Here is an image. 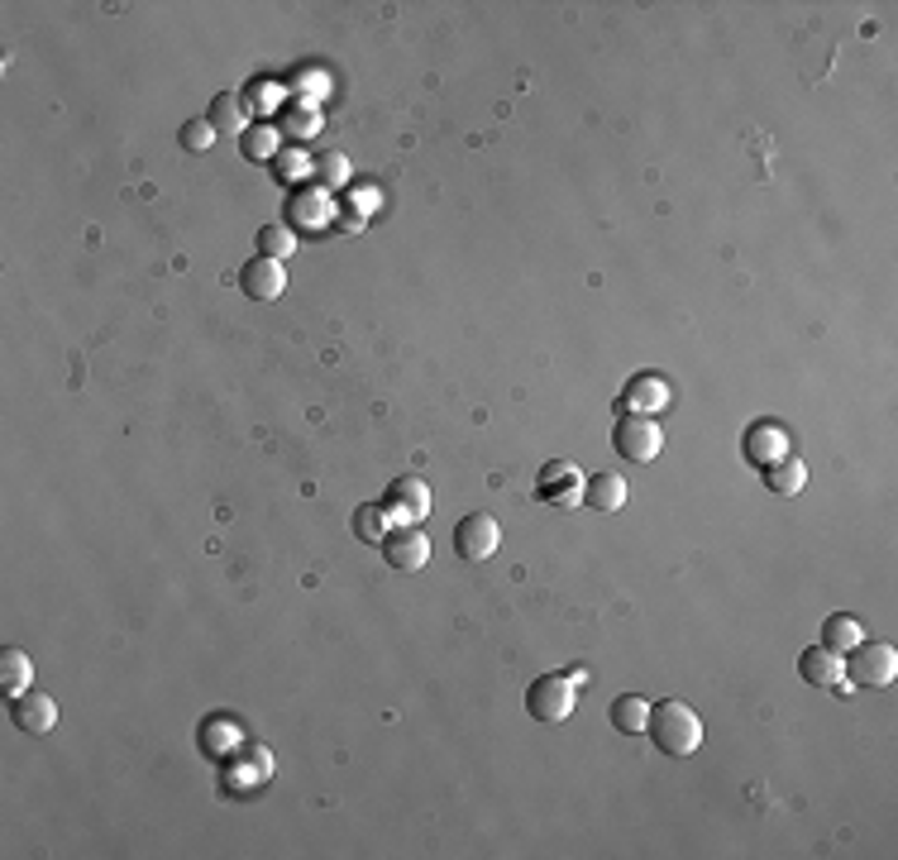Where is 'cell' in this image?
Wrapping results in <instances>:
<instances>
[{"mask_svg": "<svg viewBox=\"0 0 898 860\" xmlns=\"http://www.w3.org/2000/svg\"><path fill=\"white\" fill-rule=\"evenodd\" d=\"M645 736L655 741V750L659 756H693L698 746H703V718L689 708V703H679V698H665V703H655L651 708V718H645Z\"/></svg>", "mask_w": 898, "mask_h": 860, "instance_id": "obj_1", "label": "cell"}, {"mask_svg": "<svg viewBox=\"0 0 898 860\" xmlns=\"http://www.w3.org/2000/svg\"><path fill=\"white\" fill-rule=\"evenodd\" d=\"M612 445L626 465H651V459H659V449H665V431L655 426V416L622 412V421L612 431Z\"/></svg>", "mask_w": 898, "mask_h": 860, "instance_id": "obj_2", "label": "cell"}, {"mask_svg": "<svg viewBox=\"0 0 898 860\" xmlns=\"http://www.w3.org/2000/svg\"><path fill=\"white\" fill-rule=\"evenodd\" d=\"M851 660L841 665V674L855 684V688H884V684H894V674H898V655H894V645H884V641H861L855 651H847Z\"/></svg>", "mask_w": 898, "mask_h": 860, "instance_id": "obj_3", "label": "cell"}, {"mask_svg": "<svg viewBox=\"0 0 898 860\" xmlns=\"http://www.w3.org/2000/svg\"><path fill=\"white\" fill-rule=\"evenodd\" d=\"M526 712L545 726L564 722L574 712V679H564V674H540V679L526 688Z\"/></svg>", "mask_w": 898, "mask_h": 860, "instance_id": "obj_4", "label": "cell"}, {"mask_svg": "<svg viewBox=\"0 0 898 860\" xmlns=\"http://www.w3.org/2000/svg\"><path fill=\"white\" fill-rule=\"evenodd\" d=\"M497 546H502V526L487 512H469L464 521L454 526V554L459 560H469V564L493 560Z\"/></svg>", "mask_w": 898, "mask_h": 860, "instance_id": "obj_5", "label": "cell"}, {"mask_svg": "<svg viewBox=\"0 0 898 860\" xmlns=\"http://www.w3.org/2000/svg\"><path fill=\"white\" fill-rule=\"evenodd\" d=\"M741 455L756 469H770L779 459L794 455V435L779 426V421H756V426H746V435H741Z\"/></svg>", "mask_w": 898, "mask_h": 860, "instance_id": "obj_6", "label": "cell"}, {"mask_svg": "<svg viewBox=\"0 0 898 860\" xmlns=\"http://www.w3.org/2000/svg\"><path fill=\"white\" fill-rule=\"evenodd\" d=\"M378 550L398 574H416V569H426V560H430V540L421 526H398V531H388Z\"/></svg>", "mask_w": 898, "mask_h": 860, "instance_id": "obj_7", "label": "cell"}, {"mask_svg": "<svg viewBox=\"0 0 898 860\" xmlns=\"http://www.w3.org/2000/svg\"><path fill=\"white\" fill-rule=\"evenodd\" d=\"M382 512L398 516L402 526H416L421 516H430V488H426V479L402 473V479L388 488V497H382Z\"/></svg>", "mask_w": 898, "mask_h": 860, "instance_id": "obj_8", "label": "cell"}, {"mask_svg": "<svg viewBox=\"0 0 898 860\" xmlns=\"http://www.w3.org/2000/svg\"><path fill=\"white\" fill-rule=\"evenodd\" d=\"M10 722L20 726L24 736H48L53 726H58V703H53L48 693H20V698H10Z\"/></svg>", "mask_w": 898, "mask_h": 860, "instance_id": "obj_9", "label": "cell"}, {"mask_svg": "<svg viewBox=\"0 0 898 860\" xmlns=\"http://www.w3.org/2000/svg\"><path fill=\"white\" fill-rule=\"evenodd\" d=\"M240 287H244V293L254 297V301H277V297L287 293V273H283V263H277V259L254 254V259H249L244 268H240Z\"/></svg>", "mask_w": 898, "mask_h": 860, "instance_id": "obj_10", "label": "cell"}, {"mask_svg": "<svg viewBox=\"0 0 898 860\" xmlns=\"http://www.w3.org/2000/svg\"><path fill=\"white\" fill-rule=\"evenodd\" d=\"M669 382L659 378V374H636L626 382V392H622V406L626 412H641V416H651L659 412V406H669Z\"/></svg>", "mask_w": 898, "mask_h": 860, "instance_id": "obj_11", "label": "cell"}, {"mask_svg": "<svg viewBox=\"0 0 898 860\" xmlns=\"http://www.w3.org/2000/svg\"><path fill=\"white\" fill-rule=\"evenodd\" d=\"M798 674H803V684H813V688H837L841 684V655L827 651V645H813V651L798 655Z\"/></svg>", "mask_w": 898, "mask_h": 860, "instance_id": "obj_12", "label": "cell"}, {"mask_svg": "<svg viewBox=\"0 0 898 860\" xmlns=\"http://www.w3.org/2000/svg\"><path fill=\"white\" fill-rule=\"evenodd\" d=\"M536 493H540V502H550V507H569L574 493H578V473H574V465H545V469H540Z\"/></svg>", "mask_w": 898, "mask_h": 860, "instance_id": "obj_13", "label": "cell"}, {"mask_svg": "<svg viewBox=\"0 0 898 860\" xmlns=\"http://www.w3.org/2000/svg\"><path fill=\"white\" fill-rule=\"evenodd\" d=\"M584 502L592 512H622L626 507V479L622 473H592L584 483Z\"/></svg>", "mask_w": 898, "mask_h": 860, "instance_id": "obj_14", "label": "cell"}, {"mask_svg": "<svg viewBox=\"0 0 898 860\" xmlns=\"http://www.w3.org/2000/svg\"><path fill=\"white\" fill-rule=\"evenodd\" d=\"M760 479H764V488H770V493L794 497V493H803V488H808V465H803L798 455H788V459H779V465L760 469Z\"/></svg>", "mask_w": 898, "mask_h": 860, "instance_id": "obj_15", "label": "cell"}, {"mask_svg": "<svg viewBox=\"0 0 898 860\" xmlns=\"http://www.w3.org/2000/svg\"><path fill=\"white\" fill-rule=\"evenodd\" d=\"M645 718H651V703H645L641 693H622V698H612V708H607V722H612L622 736H641Z\"/></svg>", "mask_w": 898, "mask_h": 860, "instance_id": "obj_16", "label": "cell"}, {"mask_svg": "<svg viewBox=\"0 0 898 860\" xmlns=\"http://www.w3.org/2000/svg\"><path fill=\"white\" fill-rule=\"evenodd\" d=\"M861 641H865V627H861V621H855L851 612H837V617L822 621V645H827V651L847 655V651H855Z\"/></svg>", "mask_w": 898, "mask_h": 860, "instance_id": "obj_17", "label": "cell"}, {"mask_svg": "<svg viewBox=\"0 0 898 860\" xmlns=\"http://www.w3.org/2000/svg\"><path fill=\"white\" fill-rule=\"evenodd\" d=\"M30 655L24 651H0V693L5 698H20V693H30Z\"/></svg>", "mask_w": 898, "mask_h": 860, "instance_id": "obj_18", "label": "cell"}, {"mask_svg": "<svg viewBox=\"0 0 898 860\" xmlns=\"http://www.w3.org/2000/svg\"><path fill=\"white\" fill-rule=\"evenodd\" d=\"M210 125H216V135H220V129H249L244 96H216V101H210Z\"/></svg>", "mask_w": 898, "mask_h": 860, "instance_id": "obj_19", "label": "cell"}, {"mask_svg": "<svg viewBox=\"0 0 898 860\" xmlns=\"http://www.w3.org/2000/svg\"><path fill=\"white\" fill-rule=\"evenodd\" d=\"M292 249H297V234L287 230V225H263V230H258V254H263V259H277V263H283L287 254H292Z\"/></svg>", "mask_w": 898, "mask_h": 860, "instance_id": "obj_20", "label": "cell"}, {"mask_svg": "<svg viewBox=\"0 0 898 860\" xmlns=\"http://www.w3.org/2000/svg\"><path fill=\"white\" fill-rule=\"evenodd\" d=\"M354 536H359L364 546H382V536H388V526H382V507H373V502L354 507Z\"/></svg>", "mask_w": 898, "mask_h": 860, "instance_id": "obj_21", "label": "cell"}, {"mask_svg": "<svg viewBox=\"0 0 898 860\" xmlns=\"http://www.w3.org/2000/svg\"><path fill=\"white\" fill-rule=\"evenodd\" d=\"M210 144H216V125H210V121L182 125V149H187V153H210Z\"/></svg>", "mask_w": 898, "mask_h": 860, "instance_id": "obj_22", "label": "cell"}, {"mask_svg": "<svg viewBox=\"0 0 898 860\" xmlns=\"http://www.w3.org/2000/svg\"><path fill=\"white\" fill-rule=\"evenodd\" d=\"M273 144H277V139H273V129H244V153L254 158V163L273 153Z\"/></svg>", "mask_w": 898, "mask_h": 860, "instance_id": "obj_23", "label": "cell"}, {"mask_svg": "<svg viewBox=\"0 0 898 860\" xmlns=\"http://www.w3.org/2000/svg\"><path fill=\"white\" fill-rule=\"evenodd\" d=\"M315 202H325V196H301V206L292 202V220H301V225H325V206H315Z\"/></svg>", "mask_w": 898, "mask_h": 860, "instance_id": "obj_24", "label": "cell"}]
</instances>
